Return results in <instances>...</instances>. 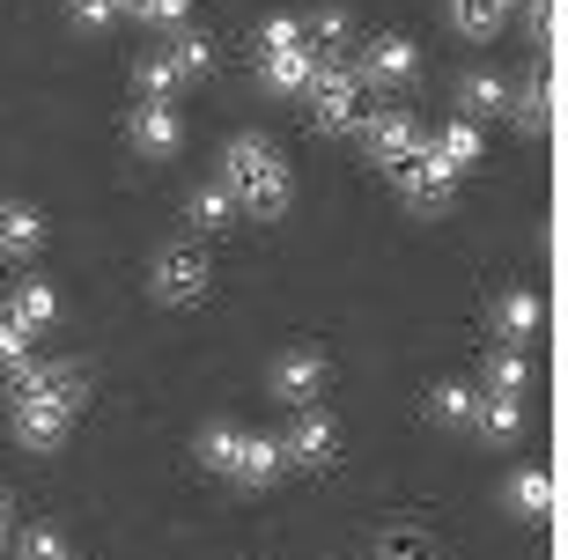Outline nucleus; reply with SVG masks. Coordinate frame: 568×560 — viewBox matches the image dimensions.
Masks as SVG:
<instances>
[{"label":"nucleus","instance_id":"39448f33","mask_svg":"<svg viewBox=\"0 0 568 560\" xmlns=\"http://www.w3.org/2000/svg\"><path fill=\"white\" fill-rule=\"evenodd\" d=\"M362 147H369V163L377 170H399L406 155H414V147L428 141L422 125H414V111H399V104H384V111H362Z\"/></svg>","mask_w":568,"mask_h":560},{"label":"nucleus","instance_id":"4be33fe9","mask_svg":"<svg viewBox=\"0 0 568 560\" xmlns=\"http://www.w3.org/2000/svg\"><path fill=\"white\" fill-rule=\"evenodd\" d=\"M503 104H509V82H503V74H480V67H473V74H458V111H465V119H495Z\"/></svg>","mask_w":568,"mask_h":560},{"label":"nucleus","instance_id":"f03ea898","mask_svg":"<svg viewBox=\"0 0 568 560\" xmlns=\"http://www.w3.org/2000/svg\"><path fill=\"white\" fill-rule=\"evenodd\" d=\"M303 104H311V125L317 133H355L362 125V82H355V67H339V60H317L311 89H303Z\"/></svg>","mask_w":568,"mask_h":560},{"label":"nucleus","instance_id":"7ed1b4c3","mask_svg":"<svg viewBox=\"0 0 568 560\" xmlns=\"http://www.w3.org/2000/svg\"><path fill=\"white\" fill-rule=\"evenodd\" d=\"M207 258L192 244H170V251H155V266H148V295L155 303H170V310H192V303H207Z\"/></svg>","mask_w":568,"mask_h":560},{"label":"nucleus","instance_id":"f257e3e1","mask_svg":"<svg viewBox=\"0 0 568 560\" xmlns=\"http://www.w3.org/2000/svg\"><path fill=\"white\" fill-rule=\"evenodd\" d=\"M222 192H230L236 214H252V222H274V214H288L295 185H288L281 147L258 141V133H236V141L222 147Z\"/></svg>","mask_w":568,"mask_h":560},{"label":"nucleus","instance_id":"dca6fc26","mask_svg":"<svg viewBox=\"0 0 568 560\" xmlns=\"http://www.w3.org/2000/svg\"><path fill=\"white\" fill-rule=\"evenodd\" d=\"M281 472H288V465H281V442H274V436H252V428H244V450H236L230 479H236V487H274Z\"/></svg>","mask_w":568,"mask_h":560},{"label":"nucleus","instance_id":"b1692460","mask_svg":"<svg viewBox=\"0 0 568 560\" xmlns=\"http://www.w3.org/2000/svg\"><path fill=\"white\" fill-rule=\"evenodd\" d=\"M185 222H192V228H230V222H236V200H230L222 185H200V192L185 200Z\"/></svg>","mask_w":568,"mask_h":560},{"label":"nucleus","instance_id":"20e7f679","mask_svg":"<svg viewBox=\"0 0 568 560\" xmlns=\"http://www.w3.org/2000/svg\"><path fill=\"white\" fill-rule=\"evenodd\" d=\"M392 177H399V200H406L414 214H443V207H450V192H458V170L443 163V155H436L428 141L414 147V155H406V163L392 170Z\"/></svg>","mask_w":568,"mask_h":560},{"label":"nucleus","instance_id":"ddd939ff","mask_svg":"<svg viewBox=\"0 0 568 560\" xmlns=\"http://www.w3.org/2000/svg\"><path fill=\"white\" fill-rule=\"evenodd\" d=\"M503 111L525 125V133H547V125H554V74H547V67H539V74H525V82L509 89Z\"/></svg>","mask_w":568,"mask_h":560},{"label":"nucleus","instance_id":"72a5a7b5","mask_svg":"<svg viewBox=\"0 0 568 560\" xmlns=\"http://www.w3.org/2000/svg\"><path fill=\"white\" fill-rule=\"evenodd\" d=\"M30 339H38V333H22L16 317L0 310V369H16V362H30Z\"/></svg>","mask_w":568,"mask_h":560},{"label":"nucleus","instance_id":"bb28decb","mask_svg":"<svg viewBox=\"0 0 568 560\" xmlns=\"http://www.w3.org/2000/svg\"><path fill=\"white\" fill-rule=\"evenodd\" d=\"M503 0H450V22H458L465 38H495V30H503Z\"/></svg>","mask_w":568,"mask_h":560},{"label":"nucleus","instance_id":"1a4fd4ad","mask_svg":"<svg viewBox=\"0 0 568 560\" xmlns=\"http://www.w3.org/2000/svg\"><path fill=\"white\" fill-rule=\"evenodd\" d=\"M8 428H16V442H30V450H60L74 414L52 406V398H16V406H8Z\"/></svg>","mask_w":568,"mask_h":560},{"label":"nucleus","instance_id":"473e14b6","mask_svg":"<svg viewBox=\"0 0 568 560\" xmlns=\"http://www.w3.org/2000/svg\"><path fill=\"white\" fill-rule=\"evenodd\" d=\"M16 553H22V560H74V546H67L60 531H44V523H38V531H22Z\"/></svg>","mask_w":568,"mask_h":560},{"label":"nucleus","instance_id":"4468645a","mask_svg":"<svg viewBox=\"0 0 568 560\" xmlns=\"http://www.w3.org/2000/svg\"><path fill=\"white\" fill-rule=\"evenodd\" d=\"M8 317H16L22 333L60 325V288H52V281H16V288H8Z\"/></svg>","mask_w":568,"mask_h":560},{"label":"nucleus","instance_id":"412c9836","mask_svg":"<svg viewBox=\"0 0 568 560\" xmlns=\"http://www.w3.org/2000/svg\"><path fill=\"white\" fill-rule=\"evenodd\" d=\"M503 501H509V517L547 523V517H554V479H547V472H517V479L503 487Z\"/></svg>","mask_w":568,"mask_h":560},{"label":"nucleus","instance_id":"c85d7f7f","mask_svg":"<svg viewBox=\"0 0 568 560\" xmlns=\"http://www.w3.org/2000/svg\"><path fill=\"white\" fill-rule=\"evenodd\" d=\"M133 89H141V104H170V89H178V67L155 52V60L133 67Z\"/></svg>","mask_w":568,"mask_h":560},{"label":"nucleus","instance_id":"0eeeda50","mask_svg":"<svg viewBox=\"0 0 568 560\" xmlns=\"http://www.w3.org/2000/svg\"><path fill=\"white\" fill-rule=\"evenodd\" d=\"M422 74V52H414V38H369L355 52V82L362 89H399Z\"/></svg>","mask_w":568,"mask_h":560},{"label":"nucleus","instance_id":"393cba45","mask_svg":"<svg viewBox=\"0 0 568 560\" xmlns=\"http://www.w3.org/2000/svg\"><path fill=\"white\" fill-rule=\"evenodd\" d=\"M170 67H178V82H192V74H207L214 67V44L200 38V30H178V38H170V52H163Z\"/></svg>","mask_w":568,"mask_h":560},{"label":"nucleus","instance_id":"c9c22d12","mask_svg":"<svg viewBox=\"0 0 568 560\" xmlns=\"http://www.w3.org/2000/svg\"><path fill=\"white\" fill-rule=\"evenodd\" d=\"M503 8H531V0H503Z\"/></svg>","mask_w":568,"mask_h":560},{"label":"nucleus","instance_id":"9b49d317","mask_svg":"<svg viewBox=\"0 0 568 560\" xmlns=\"http://www.w3.org/2000/svg\"><path fill=\"white\" fill-rule=\"evenodd\" d=\"M465 428L509 450V442L525 436V398H495V391H480V398H473V420H465Z\"/></svg>","mask_w":568,"mask_h":560},{"label":"nucleus","instance_id":"a878e982","mask_svg":"<svg viewBox=\"0 0 568 560\" xmlns=\"http://www.w3.org/2000/svg\"><path fill=\"white\" fill-rule=\"evenodd\" d=\"M473 384H436V391H428V420H443V428H465V420H473Z\"/></svg>","mask_w":568,"mask_h":560},{"label":"nucleus","instance_id":"cd10ccee","mask_svg":"<svg viewBox=\"0 0 568 560\" xmlns=\"http://www.w3.org/2000/svg\"><path fill=\"white\" fill-rule=\"evenodd\" d=\"M377 560H436V546H428V531H414V523H392L377 539Z\"/></svg>","mask_w":568,"mask_h":560},{"label":"nucleus","instance_id":"6e6552de","mask_svg":"<svg viewBox=\"0 0 568 560\" xmlns=\"http://www.w3.org/2000/svg\"><path fill=\"white\" fill-rule=\"evenodd\" d=\"M126 141H133V155H148V163H170V155L185 147V125H178V111H170V104H133Z\"/></svg>","mask_w":568,"mask_h":560},{"label":"nucleus","instance_id":"6ab92c4d","mask_svg":"<svg viewBox=\"0 0 568 560\" xmlns=\"http://www.w3.org/2000/svg\"><path fill=\"white\" fill-rule=\"evenodd\" d=\"M428 147H436V155H443L450 170H458V177L487 155V141H480V125H473V119H450L443 133H428Z\"/></svg>","mask_w":568,"mask_h":560},{"label":"nucleus","instance_id":"2eb2a0df","mask_svg":"<svg viewBox=\"0 0 568 560\" xmlns=\"http://www.w3.org/2000/svg\"><path fill=\"white\" fill-rule=\"evenodd\" d=\"M539 317H547V310H539V295H531V288H509L503 303H495V317H487V325H495V339H503V347H525V339L539 333Z\"/></svg>","mask_w":568,"mask_h":560},{"label":"nucleus","instance_id":"423d86ee","mask_svg":"<svg viewBox=\"0 0 568 560\" xmlns=\"http://www.w3.org/2000/svg\"><path fill=\"white\" fill-rule=\"evenodd\" d=\"M281 442V465H295V472H325L339 457V428L317 406H295V420H288V436H274Z\"/></svg>","mask_w":568,"mask_h":560},{"label":"nucleus","instance_id":"7c9ffc66","mask_svg":"<svg viewBox=\"0 0 568 560\" xmlns=\"http://www.w3.org/2000/svg\"><path fill=\"white\" fill-rule=\"evenodd\" d=\"M67 22L89 30V38H104L111 22H119V8H111V0H67Z\"/></svg>","mask_w":568,"mask_h":560},{"label":"nucleus","instance_id":"f3484780","mask_svg":"<svg viewBox=\"0 0 568 560\" xmlns=\"http://www.w3.org/2000/svg\"><path fill=\"white\" fill-rule=\"evenodd\" d=\"M44 244V214L22 200H0V258H30Z\"/></svg>","mask_w":568,"mask_h":560},{"label":"nucleus","instance_id":"f704fd0d","mask_svg":"<svg viewBox=\"0 0 568 560\" xmlns=\"http://www.w3.org/2000/svg\"><path fill=\"white\" fill-rule=\"evenodd\" d=\"M0 539H8V495H0Z\"/></svg>","mask_w":568,"mask_h":560},{"label":"nucleus","instance_id":"c756f323","mask_svg":"<svg viewBox=\"0 0 568 560\" xmlns=\"http://www.w3.org/2000/svg\"><path fill=\"white\" fill-rule=\"evenodd\" d=\"M295 44H303V22L295 16H266L258 22V60H266V52H295Z\"/></svg>","mask_w":568,"mask_h":560},{"label":"nucleus","instance_id":"9d476101","mask_svg":"<svg viewBox=\"0 0 568 560\" xmlns=\"http://www.w3.org/2000/svg\"><path fill=\"white\" fill-rule=\"evenodd\" d=\"M266 384H274L281 406H311V398L325 391V362H317L311 347H288V354L274 362V376H266Z\"/></svg>","mask_w":568,"mask_h":560},{"label":"nucleus","instance_id":"2f4dec72","mask_svg":"<svg viewBox=\"0 0 568 560\" xmlns=\"http://www.w3.org/2000/svg\"><path fill=\"white\" fill-rule=\"evenodd\" d=\"M111 8L119 16H141V22H170V30L185 22V0H111Z\"/></svg>","mask_w":568,"mask_h":560},{"label":"nucleus","instance_id":"5701e85b","mask_svg":"<svg viewBox=\"0 0 568 560\" xmlns=\"http://www.w3.org/2000/svg\"><path fill=\"white\" fill-rule=\"evenodd\" d=\"M236 450H244V428H236V420H207V428H200V442H192V457H200L207 472H230Z\"/></svg>","mask_w":568,"mask_h":560},{"label":"nucleus","instance_id":"aec40b11","mask_svg":"<svg viewBox=\"0 0 568 560\" xmlns=\"http://www.w3.org/2000/svg\"><path fill=\"white\" fill-rule=\"evenodd\" d=\"M480 391H495V398H525V391H531V362H525V347H503V354H487V369H480Z\"/></svg>","mask_w":568,"mask_h":560},{"label":"nucleus","instance_id":"f8f14e48","mask_svg":"<svg viewBox=\"0 0 568 560\" xmlns=\"http://www.w3.org/2000/svg\"><path fill=\"white\" fill-rule=\"evenodd\" d=\"M311 74H317L311 44H295V52H266V60H258V89H274V96H303Z\"/></svg>","mask_w":568,"mask_h":560},{"label":"nucleus","instance_id":"a211bd4d","mask_svg":"<svg viewBox=\"0 0 568 560\" xmlns=\"http://www.w3.org/2000/svg\"><path fill=\"white\" fill-rule=\"evenodd\" d=\"M303 44H311L317 60H339V52L355 44V16H347V8H317V16L303 22Z\"/></svg>","mask_w":568,"mask_h":560}]
</instances>
